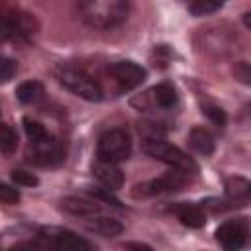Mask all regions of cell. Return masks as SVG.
<instances>
[{
    "instance_id": "obj_26",
    "label": "cell",
    "mask_w": 251,
    "mask_h": 251,
    "mask_svg": "<svg viewBox=\"0 0 251 251\" xmlns=\"http://www.w3.org/2000/svg\"><path fill=\"white\" fill-rule=\"evenodd\" d=\"M16 71H18L16 61H12L10 57H2V55H0V82L12 80L14 75H16Z\"/></svg>"
},
{
    "instance_id": "obj_21",
    "label": "cell",
    "mask_w": 251,
    "mask_h": 251,
    "mask_svg": "<svg viewBox=\"0 0 251 251\" xmlns=\"http://www.w3.org/2000/svg\"><path fill=\"white\" fill-rule=\"evenodd\" d=\"M226 2L227 0H194V2H190L186 6H188V12L192 16L202 18V16H210V14L218 12Z\"/></svg>"
},
{
    "instance_id": "obj_2",
    "label": "cell",
    "mask_w": 251,
    "mask_h": 251,
    "mask_svg": "<svg viewBox=\"0 0 251 251\" xmlns=\"http://www.w3.org/2000/svg\"><path fill=\"white\" fill-rule=\"evenodd\" d=\"M57 78L69 92H73L75 96H78L82 100L98 102L104 94L102 82L94 75H90L84 67L65 63L57 69Z\"/></svg>"
},
{
    "instance_id": "obj_16",
    "label": "cell",
    "mask_w": 251,
    "mask_h": 251,
    "mask_svg": "<svg viewBox=\"0 0 251 251\" xmlns=\"http://www.w3.org/2000/svg\"><path fill=\"white\" fill-rule=\"evenodd\" d=\"M84 220V227L92 233H98L102 237H114L118 233L124 231V226L116 220V218H108V216H102V214H94V216H88V218H82Z\"/></svg>"
},
{
    "instance_id": "obj_6",
    "label": "cell",
    "mask_w": 251,
    "mask_h": 251,
    "mask_svg": "<svg viewBox=\"0 0 251 251\" xmlns=\"http://www.w3.org/2000/svg\"><path fill=\"white\" fill-rule=\"evenodd\" d=\"M190 173L180 171V169H171L161 175L159 178H151L145 180L141 184H135L131 190L133 198H151V196H159V194H169V192H176L182 190L188 182H190Z\"/></svg>"
},
{
    "instance_id": "obj_10",
    "label": "cell",
    "mask_w": 251,
    "mask_h": 251,
    "mask_svg": "<svg viewBox=\"0 0 251 251\" xmlns=\"http://www.w3.org/2000/svg\"><path fill=\"white\" fill-rule=\"evenodd\" d=\"M0 249H37L35 226H14L0 233Z\"/></svg>"
},
{
    "instance_id": "obj_18",
    "label": "cell",
    "mask_w": 251,
    "mask_h": 251,
    "mask_svg": "<svg viewBox=\"0 0 251 251\" xmlns=\"http://www.w3.org/2000/svg\"><path fill=\"white\" fill-rule=\"evenodd\" d=\"M43 96H45V88H43V84L39 80H24L16 88V98L22 104H27V106L41 102Z\"/></svg>"
},
{
    "instance_id": "obj_19",
    "label": "cell",
    "mask_w": 251,
    "mask_h": 251,
    "mask_svg": "<svg viewBox=\"0 0 251 251\" xmlns=\"http://www.w3.org/2000/svg\"><path fill=\"white\" fill-rule=\"evenodd\" d=\"M226 194L229 198V202H235V204H245L249 200V182L245 178H229L226 182Z\"/></svg>"
},
{
    "instance_id": "obj_13",
    "label": "cell",
    "mask_w": 251,
    "mask_h": 251,
    "mask_svg": "<svg viewBox=\"0 0 251 251\" xmlns=\"http://www.w3.org/2000/svg\"><path fill=\"white\" fill-rule=\"evenodd\" d=\"M92 175L96 176V180L108 188V190H120L124 186V173L120 169L118 163H110V161H102L96 159L92 163Z\"/></svg>"
},
{
    "instance_id": "obj_17",
    "label": "cell",
    "mask_w": 251,
    "mask_h": 251,
    "mask_svg": "<svg viewBox=\"0 0 251 251\" xmlns=\"http://www.w3.org/2000/svg\"><path fill=\"white\" fill-rule=\"evenodd\" d=\"M188 145L192 151H196L198 155H212L214 153V147H216V141H214V135L210 129L202 127V126H196L190 129L188 133Z\"/></svg>"
},
{
    "instance_id": "obj_3",
    "label": "cell",
    "mask_w": 251,
    "mask_h": 251,
    "mask_svg": "<svg viewBox=\"0 0 251 251\" xmlns=\"http://www.w3.org/2000/svg\"><path fill=\"white\" fill-rule=\"evenodd\" d=\"M143 151L153 157L159 163H165L171 169H180L186 171L190 175L198 173V165L196 161L184 153L182 149H178L176 145L169 143L167 139H163V135H153V137H143Z\"/></svg>"
},
{
    "instance_id": "obj_20",
    "label": "cell",
    "mask_w": 251,
    "mask_h": 251,
    "mask_svg": "<svg viewBox=\"0 0 251 251\" xmlns=\"http://www.w3.org/2000/svg\"><path fill=\"white\" fill-rule=\"evenodd\" d=\"M24 131H25V135H27V139H29L31 145H35V143H43V141H47V139L53 137L41 122L31 120V118H24Z\"/></svg>"
},
{
    "instance_id": "obj_1",
    "label": "cell",
    "mask_w": 251,
    "mask_h": 251,
    "mask_svg": "<svg viewBox=\"0 0 251 251\" xmlns=\"http://www.w3.org/2000/svg\"><path fill=\"white\" fill-rule=\"evenodd\" d=\"M80 20L94 29H114L129 16V0H76Z\"/></svg>"
},
{
    "instance_id": "obj_4",
    "label": "cell",
    "mask_w": 251,
    "mask_h": 251,
    "mask_svg": "<svg viewBox=\"0 0 251 251\" xmlns=\"http://www.w3.org/2000/svg\"><path fill=\"white\" fill-rule=\"evenodd\" d=\"M35 29L37 25L31 14L8 2H0V43L29 39Z\"/></svg>"
},
{
    "instance_id": "obj_24",
    "label": "cell",
    "mask_w": 251,
    "mask_h": 251,
    "mask_svg": "<svg viewBox=\"0 0 251 251\" xmlns=\"http://www.w3.org/2000/svg\"><path fill=\"white\" fill-rule=\"evenodd\" d=\"M20 202V190L8 182L0 180V204H18Z\"/></svg>"
},
{
    "instance_id": "obj_23",
    "label": "cell",
    "mask_w": 251,
    "mask_h": 251,
    "mask_svg": "<svg viewBox=\"0 0 251 251\" xmlns=\"http://www.w3.org/2000/svg\"><path fill=\"white\" fill-rule=\"evenodd\" d=\"M202 112H204V116H206L214 126H226V122H227L226 112H224L218 104H204V106H202Z\"/></svg>"
},
{
    "instance_id": "obj_14",
    "label": "cell",
    "mask_w": 251,
    "mask_h": 251,
    "mask_svg": "<svg viewBox=\"0 0 251 251\" xmlns=\"http://www.w3.org/2000/svg\"><path fill=\"white\" fill-rule=\"evenodd\" d=\"M61 210L76 216V218H88L94 214L102 212V206L96 198H86V196H67L61 200Z\"/></svg>"
},
{
    "instance_id": "obj_12",
    "label": "cell",
    "mask_w": 251,
    "mask_h": 251,
    "mask_svg": "<svg viewBox=\"0 0 251 251\" xmlns=\"http://www.w3.org/2000/svg\"><path fill=\"white\" fill-rule=\"evenodd\" d=\"M31 147H33V151L29 155V161L39 167H57L65 161V149L55 137H51L43 143H35Z\"/></svg>"
},
{
    "instance_id": "obj_27",
    "label": "cell",
    "mask_w": 251,
    "mask_h": 251,
    "mask_svg": "<svg viewBox=\"0 0 251 251\" xmlns=\"http://www.w3.org/2000/svg\"><path fill=\"white\" fill-rule=\"evenodd\" d=\"M233 73H235V78H239L243 84H249V67H247V63H243V61L237 63Z\"/></svg>"
},
{
    "instance_id": "obj_7",
    "label": "cell",
    "mask_w": 251,
    "mask_h": 251,
    "mask_svg": "<svg viewBox=\"0 0 251 251\" xmlns=\"http://www.w3.org/2000/svg\"><path fill=\"white\" fill-rule=\"evenodd\" d=\"M131 155V137L122 127L106 129L96 143V159L110 161V163H122Z\"/></svg>"
},
{
    "instance_id": "obj_25",
    "label": "cell",
    "mask_w": 251,
    "mask_h": 251,
    "mask_svg": "<svg viewBox=\"0 0 251 251\" xmlns=\"http://www.w3.org/2000/svg\"><path fill=\"white\" fill-rule=\"evenodd\" d=\"M12 180L16 182V186H37L39 184V178L33 173H27L22 169L12 171Z\"/></svg>"
},
{
    "instance_id": "obj_11",
    "label": "cell",
    "mask_w": 251,
    "mask_h": 251,
    "mask_svg": "<svg viewBox=\"0 0 251 251\" xmlns=\"http://www.w3.org/2000/svg\"><path fill=\"white\" fill-rule=\"evenodd\" d=\"M178 104V94L173 82H159L139 98V108H161L171 110Z\"/></svg>"
},
{
    "instance_id": "obj_28",
    "label": "cell",
    "mask_w": 251,
    "mask_h": 251,
    "mask_svg": "<svg viewBox=\"0 0 251 251\" xmlns=\"http://www.w3.org/2000/svg\"><path fill=\"white\" fill-rule=\"evenodd\" d=\"M184 2H186V4H190V2H194V0H184Z\"/></svg>"
},
{
    "instance_id": "obj_9",
    "label": "cell",
    "mask_w": 251,
    "mask_h": 251,
    "mask_svg": "<svg viewBox=\"0 0 251 251\" xmlns=\"http://www.w3.org/2000/svg\"><path fill=\"white\" fill-rule=\"evenodd\" d=\"M247 235H249V226L245 218H237V220H227L224 222L218 229H216V241L227 249V251H237L247 243Z\"/></svg>"
},
{
    "instance_id": "obj_15",
    "label": "cell",
    "mask_w": 251,
    "mask_h": 251,
    "mask_svg": "<svg viewBox=\"0 0 251 251\" xmlns=\"http://www.w3.org/2000/svg\"><path fill=\"white\" fill-rule=\"evenodd\" d=\"M171 212L176 216V220L192 229H198L206 224V212L202 206L192 204V202H178L175 206H171Z\"/></svg>"
},
{
    "instance_id": "obj_22",
    "label": "cell",
    "mask_w": 251,
    "mask_h": 251,
    "mask_svg": "<svg viewBox=\"0 0 251 251\" xmlns=\"http://www.w3.org/2000/svg\"><path fill=\"white\" fill-rule=\"evenodd\" d=\"M18 147V135L12 126L0 122V153H12Z\"/></svg>"
},
{
    "instance_id": "obj_5",
    "label": "cell",
    "mask_w": 251,
    "mask_h": 251,
    "mask_svg": "<svg viewBox=\"0 0 251 251\" xmlns=\"http://www.w3.org/2000/svg\"><path fill=\"white\" fill-rule=\"evenodd\" d=\"M37 249H67V251H86L94 249V243L76 235L75 231L59 226L37 227Z\"/></svg>"
},
{
    "instance_id": "obj_8",
    "label": "cell",
    "mask_w": 251,
    "mask_h": 251,
    "mask_svg": "<svg viewBox=\"0 0 251 251\" xmlns=\"http://www.w3.org/2000/svg\"><path fill=\"white\" fill-rule=\"evenodd\" d=\"M104 75L112 84H116L118 92H127L137 88L145 80L147 71L133 61H114L106 67Z\"/></svg>"
}]
</instances>
